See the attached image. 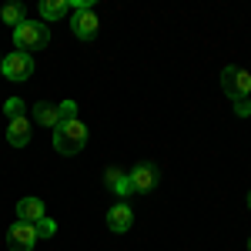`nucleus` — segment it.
Segmentation results:
<instances>
[{"instance_id": "f257e3e1", "label": "nucleus", "mask_w": 251, "mask_h": 251, "mask_svg": "<svg viewBox=\"0 0 251 251\" xmlns=\"http://www.w3.org/2000/svg\"><path fill=\"white\" fill-rule=\"evenodd\" d=\"M14 44H17L20 54H30V50H44L50 44V27L44 20H27L14 27Z\"/></svg>"}, {"instance_id": "f03ea898", "label": "nucleus", "mask_w": 251, "mask_h": 251, "mask_svg": "<svg viewBox=\"0 0 251 251\" xmlns=\"http://www.w3.org/2000/svg\"><path fill=\"white\" fill-rule=\"evenodd\" d=\"M84 144H87V127H84V121H64L54 127V148H57V154L71 157V154H80L84 151Z\"/></svg>"}, {"instance_id": "7ed1b4c3", "label": "nucleus", "mask_w": 251, "mask_h": 251, "mask_svg": "<svg viewBox=\"0 0 251 251\" xmlns=\"http://www.w3.org/2000/svg\"><path fill=\"white\" fill-rule=\"evenodd\" d=\"M221 87H225V94L231 97V100H241V97L251 94V74L245 67H225L221 71Z\"/></svg>"}, {"instance_id": "20e7f679", "label": "nucleus", "mask_w": 251, "mask_h": 251, "mask_svg": "<svg viewBox=\"0 0 251 251\" xmlns=\"http://www.w3.org/2000/svg\"><path fill=\"white\" fill-rule=\"evenodd\" d=\"M127 177H131V188L137 194H151L161 184V171H157V164H151V161L134 164V171H127Z\"/></svg>"}, {"instance_id": "39448f33", "label": "nucleus", "mask_w": 251, "mask_h": 251, "mask_svg": "<svg viewBox=\"0 0 251 251\" xmlns=\"http://www.w3.org/2000/svg\"><path fill=\"white\" fill-rule=\"evenodd\" d=\"M0 74L7 80H14V84H20V80H27L30 74H34V60H30V54H7V57L0 60Z\"/></svg>"}, {"instance_id": "423d86ee", "label": "nucleus", "mask_w": 251, "mask_h": 251, "mask_svg": "<svg viewBox=\"0 0 251 251\" xmlns=\"http://www.w3.org/2000/svg\"><path fill=\"white\" fill-rule=\"evenodd\" d=\"M37 241H40L37 228L27 225V221H14V225L7 228V248H10V251H34Z\"/></svg>"}, {"instance_id": "0eeeda50", "label": "nucleus", "mask_w": 251, "mask_h": 251, "mask_svg": "<svg viewBox=\"0 0 251 251\" xmlns=\"http://www.w3.org/2000/svg\"><path fill=\"white\" fill-rule=\"evenodd\" d=\"M97 27H100V20H97L94 10H74V17H71V30H74V37L94 40L97 37Z\"/></svg>"}, {"instance_id": "6e6552de", "label": "nucleus", "mask_w": 251, "mask_h": 251, "mask_svg": "<svg viewBox=\"0 0 251 251\" xmlns=\"http://www.w3.org/2000/svg\"><path fill=\"white\" fill-rule=\"evenodd\" d=\"M131 225H134V211H131L124 201H121V204H114V208L107 211V228H111L114 234H124Z\"/></svg>"}, {"instance_id": "1a4fd4ad", "label": "nucleus", "mask_w": 251, "mask_h": 251, "mask_svg": "<svg viewBox=\"0 0 251 251\" xmlns=\"http://www.w3.org/2000/svg\"><path fill=\"white\" fill-rule=\"evenodd\" d=\"M104 184H107V188H111L117 198H127V194H134V188H131V177L121 171V168H107V171H104Z\"/></svg>"}, {"instance_id": "9d476101", "label": "nucleus", "mask_w": 251, "mask_h": 251, "mask_svg": "<svg viewBox=\"0 0 251 251\" xmlns=\"http://www.w3.org/2000/svg\"><path fill=\"white\" fill-rule=\"evenodd\" d=\"M40 218H44V201L40 198H20L17 201V221L37 225Z\"/></svg>"}, {"instance_id": "9b49d317", "label": "nucleus", "mask_w": 251, "mask_h": 251, "mask_svg": "<svg viewBox=\"0 0 251 251\" xmlns=\"http://www.w3.org/2000/svg\"><path fill=\"white\" fill-rule=\"evenodd\" d=\"M7 141H10L14 148H24V144L30 141V121H27V114L10 121V127H7Z\"/></svg>"}, {"instance_id": "f8f14e48", "label": "nucleus", "mask_w": 251, "mask_h": 251, "mask_svg": "<svg viewBox=\"0 0 251 251\" xmlns=\"http://www.w3.org/2000/svg\"><path fill=\"white\" fill-rule=\"evenodd\" d=\"M34 121H37L40 127H57L60 114H57V107H54L50 100H40V104H34Z\"/></svg>"}, {"instance_id": "ddd939ff", "label": "nucleus", "mask_w": 251, "mask_h": 251, "mask_svg": "<svg viewBox=\"0 0 251 251\" xmlns=\"http://www.w3.org/2000/svg\"><path fill=\"white\" fill-rule=\"evenodd\" d=\"M67 10H71L67 0H44V3H40V20H44V24H47V20H60Z\"/></svg>"}, {"instance_id": "4468645a", "label": "nucleus", "mask_w": 251, "mask_h": 251, "mask_svg": "<svg viewBox=\"0 0 251 251\" xmlns=\"http://www.w3.org/2000/svg\"><path fill=\"white\" fill-rule=\"evenodd\" d=\"M3 24H10V27H17V24H24V7H17V3H10V7H3Z\"/></svg>"}, {"instance_id": "2eb2a0df", "label": "nucleus", "mask_w": 251, "mask_h": 251, "mask_svg": "<svg viewBox=\"0 0 251 251\" xmlns=\"http://www.w3.org/2000/svg\"><path fill=\"white\" fill-rule=\"evenodd\" d=\"M34 228H37V238H54V234H57V221L44 214V218H40V221L34 225Z\"/></svg>"}, {"instance_id": "dca6fc26", "label": "nucleus", "mask_w": 251, "mask_h": 251, "mask_svg": "<svg viewBox=\"0 0 251 251\" xmlns=\"http://www.w3.org/2000/svg\"><path fill=\"white\" fill-rule=\"evenodd\" d=\"M3 114L10 117V121H14V117H24V100H20V97H7V104H3Z\"/></svg>"}, {"instance_id": "f3484780", "label": "nucleus", "mask_w": 251, "mask_h": 251, "mask_svg": "<svg viewBox=\"0 0 251 251\" xmlns=\"http://www.w3.org/2000/svg\"><path fill=\"white\" fill-rule=\"evenodd\" d=\"M57 114H60V124L64 121H74L77 117V104L74 100H64V104H57Z\"/></svg>"}, {"instance_id": "a211bd4d", "label": "nucleus", "mask_w": 251, "mask_h": 251, "mask_svg": "<svg viewBox=\"0 0 251 251\" xmlns=\"http://www.w3.org/2000/svg\"><path fill=\"white\" fill-rule=\"evenodd\" d=\"M234 114H238V117H251V100H248V97L234 100Z\"/></svg>"}, {"instance_id": "6ab92c4d", "label": "nucleus", "mask_w": 251, "mask_h": 251, "mask_svg": "<svg viewBox=\"0 0 251 251\" xmlns=\"http://www.w3.org/2000/svg\"><path fill=\"white\" fill-rule=\"evenodd\" d=\"M245 201H248V208H251V191H248V198H245Z\"/></svg>"}, {"instance_id": "aec40b11", "label": "nucleus", "mask_w": 251, "mask_h": 251, "mask_svg": "<svg viewBox=\"0 0 251 251\" xmlns=\"http://www.w3.org/2000/svg\"><path fill=\"white\" fill-rule=\"evenodd\" d=\"M248 251H251V238H248Z\"/></svg>"}]
</instances>
